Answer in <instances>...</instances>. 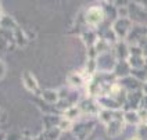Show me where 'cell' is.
<instances>
[{"label": "cell", "mask_w": 147, "mask_h": 140, "mask_svg": "<svg viewBox=\"0 0 147 140\" xmlns=\"http://www.w3.org/2000/svg\"><path fill=\"white\" fill-rule=\"evenodd\" d=\"M104 20H106L104 10L100 6H92L83 13V22L90 28H96L98 25H101Z\"/></svg>", "instance_id": "obj_1"}, {"label": "cell", "mask_w": 147, "mask_h": 140, "mask_svg": "<svg viewBox=\"0 0 147 140\" xmlns=\"http://www.w3.org/2000/svg\"><path fill=\"white\" fill-rule=\"evenodd\" d=\"M132 26H133V21L131 18H117L111 25V29L118 40H125L131 32Z\"/></svg>", "instance_id": "obj_2"}, {"label": "cell", "mask_w": 147, "mask_h": 140, "mask_svg": "<svg viewBox=\"0 0 147 140\" xmlns=\"http://www.w3.org/2000/svg\"><path fill=\"white\" fill-rule=\"evenodd\" d=\"M96 63H97V69L100 72L110 74V72L114 71L118 60H117V57L114 56L113 51H108V53H104V54H100L96 58Z\"/></svg>", "instance_id": "obj_3"}, {"label": "cell", "mask_w": 147, "mask_h": 140, "mask_svg": "<svg viewBox=\"0 0 147 140\" xmlns=\"http://www.w3.org/2000/svg\"><path fill=\"white\" fill-rule=\"evenodd\" d=\"M96 122L94 121H81V122H74L72 131L74 136L78 140H86V137L89 136L93 128H94Z\"/></svg>", "instance_id": "obj_4"}, {"label": "cell", "mask_w": 147, "mask_h": 140, "mask_svg": "<svg viewBox=\"0 0 147 140\" xmlns=\"http://www.w3.org/2000/svg\"><path fill=\"white\" fill-rule=\"evenodd\" d=\"M78 107H79L82 114H88V115H98V112L101 110L98 107L97 100L93 99V97H85L78 103Z\"/></svg>", "instance_id": "obj_5"}, {"label": "cell", "mask_w": 147, "mask_h": 140, "mask_svg": "<svg viewBox=\"0 0 147 140\" xmlns=\"http://www.w3.org/2000/svg\"><path fill=\"white\" fill-rule=\"evenodd\" d=\"M22 83H24L26 90H29L31 93L39 96L40 86H39V83H38V81H36V78L33 76L32 72H29V71H24V72H22Z\"/></svg>", "instance_id": "obj_6"}, {"label": "cell", "mask_w": 147, "mask_h": 140, "mask_svg": "<svg viewBox=\"0 0 147 140\" xmlns=\"http://www.w3.org/2000/svg\"><path fill=\"white\" fill-rule=\"evenodd\" d=\"M123 126H125V121H123V110H122V112L117 116L115 119H113L108 125H106L107 135H108V136H111V137L118 136L119 133L122 132Z\"/></svg>", "instance_id": "obj_7"}, {"label": "cell", "mask_w": 147, "mask_h": 140, "mask_svg": "<svg viewBox=\"0 0 147 140\" xmlns=\"http://www.w3.org/2000/svg\"><path fill=\"white\" fill-rule=\"evenodd\" d=\"M118 83H119L128 93L142 90V85H143V83L140 82V81H138L136 78H133L132 75L126 76V78H122V79H118Z\"/></svg>", "instance_id": "obj_8"}, {"label": "cell", "mask_w": 147, "mask_h": 140, "mask_svg": "<svg viewBox=\"0 0 147 140\" xmlns=\"http://www.w3.org/2000/svg\"><path fill=\"white\" fill-rule=\"evenodd\" d=\"M40 101L49 104V106H57L60 101V96H58V90H53V89H45L40 90L39 96H38Z\"/></svg>", "instance_id": "obj_9"}, {"label": "cell", "mask_w": 147, "mask_h": 140, "mask_svg": "<svg viewBox=\"0 0 147 140\" xmlns=\"http://www.w3.org/2000/svg\"><path fill=\"white\" fill-rule=\"evenodd\" d=\"M114 56L118 61H126L129 57V44L125 40H118L114 44Z\"/></svg>", "instance_id": "obj_10"}, {"label": "cell", "mask_w": 147, "mask_h": 140, "mask_svg": "<svg viewBox=\"0 0 147 140\" xmlns=\"http://www.w3.org/2000/svg\"><path fill=\"white\" fill-rule=\"evenodd\" d=\"M131 71H132V68L129 67L128 61H118L114 68V71H113V74H114V76L117 78V81H118V79H122V78L129 76Z\"/></svg>", "instance_id": "obj_11"}, {"label": "cell", "mask_w": 147, "mask_h": 140, "mask_svg": "<svg viewBox=\"0 0 147 140\" xmlns=\"http://www.w3.org/2000/svg\"><path fill=\"white\" fill-rule=\"evenodd\" d=\"M67 83L72 89H79L82 86H86V81H85L82 72H71L67 78Z\"/></svg>", "instance_id": "obj_12"}, {"label": "cell", "mask_w": 147, "mask_h": 140, "mask_svg": "<svg viewBox=\"0 0 147 140\" xmlns=\"http://www.w3.org/2000/svg\"><path fill=\"white\" fill-rule=\"evenodd\" d=\"M81 38L83 43L86 44V47L90 49V47H94V44L97 43V40L100 39V36L97 35L96 31H93V29H86V31H83L81 33Z\"/></svg>", "instance_id": "obj_13"}, {"label": "cell", "mask_w": 147, "mask_h": 140, "mask_svg": "<svg viewBox=\"0 0 147 140\" xmlns=\"http://www.w3.org/2000/svg\"><path fill=\"white\" fill-rule=\"evenodd\" d=\"M122 112V110H118V111H111V110H100L98 112V119L103 122L104 125H108L113 119H115L117 116Z\"/></svg>", "instance_id": "obj_14"}, {"label": "cell", "mask_w": 147, "mask_h": 140, "mask_svg": "<svg viewBox=\"0 0 147 140\" xmlns=\"http://www.w3.org/2000/svg\"><path fill=\"white\" fill-rule=\"evenodd\" d=\"M17 28H18V24L16 22V20L10 15H4L0 18V29H4V31H8V32H14Z\"/></svg>", "instance_id": "obj_15"}, {"label": "cell", "mask_w": 147, "mask_h": 140, "mask_svg": "<svg viewBox=\"0 0 147 140\" xmlns=\"http://www.w3.org/2000/svg\"><path fill=\"white\" fill-rule=\"evenodd\" d=\"M13 36H14V43H16V46H18V47H25L28 44V42H29L25 31L21 29L20 26L13 32Z\"/></svg>", "instance_id": "obj_16"}, {"label": "cell", "mask_w": 147, "mask_h": 140, "mask_svg": "<svg viewBox=\"0 0 147 140\" xmlns=\"http://www.w3.org/2000/svg\"><path fill=\"white\" fill-rule=\"evenodd\" d=\"M81 115H82V112H81V110H79V107H78V104H76V106L69 107V108H67L65 111H63V115L61 116L68 119V121H71V122H76V119Z\"/></svg>", "instance_id": "obj_17"}, {"label": "cell", "mask_w": 147, "mask_h": 140, "mask_svg": "<svg viewBox=\"0 0 147 140\" xmlns=\"http://www.w3.org/2000/svg\"><path fill=\"white\" fill-rule=\"evenodd\" d=\"M123 121L128 125H140L138 111H123Z\"/></svg>", "instance_id": "obj_18"}, {"label": "cell", "mask_w": 147, "mask_h": 140, "mask_svg": "<svg viewBox=\"0 0 147 140\" xmlns=\"http://www.w3.org/2000/svg\"><path fill=\"white\" fill-rule=\"evenodd\" d=\"M61 131L58 128H51V129H47L42 133V139L43 140H58L60 136H61Z\"/></svg>", "instance_id": "obj_19"}, {"label": "cell", "mask_w": 147, "mask_h": 140, "mask_svg": "<svg viewBox=\"0 0 147 140\" xmlns=\"http://www.w3.org/2000/svg\"><path fill=\"white\" fill-rule=\"evenodd\" d=\"M110 49H111V43H108L107 40L101 39V38H100L97 40V43L94 44V50L97 51L98 56H100V54H104V53H108Z\"/></svg>", "instance_id": "obj_20"}, {"label": "cell", "mask_w": 147, "mask_h": 140, "mask_svg": "<svg viewBox=\"0 0 147 140\" xmlns=\"http://www.w3.org/2000/svg\"><path fill=\"white\" fill-rule=\"evenodd\" d=\"M72 126H74V122H71V121H68V119L61 116V121H60V124H58V129H60L61 132L72 131Z\"/></svg>", "instance_id": "obj_21"}, {"label": "cell", "mask_w": 147, "mask_h": 140, "mask_svg": "<svg viewBox=\"0 0 147 140\" xmlns=\"http://www.w3.org/2000/svg\"><path fill=\"white\" fill-rule=\"evenodd\" d=\"M138 137L140 140H147V124L138 125Z\"/></svg>", "instance_id": "obj_22"}, {"label": "cell", "mask_w": 147, "mask_h": 140, "mask_svg": "<svg viewBox=\"0 0 147 140\" xmlns=\"http://www.w3.org/2000/svg\"><path fill=\"white\" fill-rule=\"evenodd\" d=\"M6 72H7V67H6V64H4L3 60H0V81L4 78Z\"/></svg>", "instance_id": "obj_23"}, {"label": "cell", "mask_w": 147, "mask_h": 140, "mask_svg": "<svg viewBox=\"0 0 147 140\" xmlns=\"http://www.w3.org/2000/svg\"><path fill=\"white\" fill-rule=\"evenodd\" d=\"M6 118H7L6 112H3V111L0 110V124H1V122H6Z\"/></svg>", "instance_id": "obj_24"}, {"label": "cell", "mask_w": 147, "mask_h": 140, "mask_svg": "<svg viewBox=\"0 0 147 140\" xmlns=\"http://www.w3.org/2000/svg\"><path fill=\"white\" fill-rule=\"evenodd\" d=\"M142 93H143L144 96H147V81L142 85Z\"/></svg>", "instance_id": "obj_25"}, {"label": "cell", "mask_w": 147, "mask_h": 140, "mask_svg": "<svg viewBox=\"0 0 147 140\" xmlns=\"http://www.w3.org/2000/svg\"><path fill=\"white\" fill-rule=\"evenodd\" d=\"M6 139H7L6 133H4V132H0V140H6Z\"/></svg>", "instance_id": "obj_26"}, {"label": "cell", "mask_w": 147, "mask_h": 140, "mask_svg": "<svg viewBox=\"0 0 147 140\" xmlns=\"http://www.w3.org/2000/svg\"><path fill=\"white\" fill-rule=\"evenodd\" d=\"M21 140H35V139H32L31 136H24V137H21Z\"/></svg>", "instance_id": "obj_27"}, {"label": "cell", "mask_w": 147, "mask_h": 140, "mask_svg": "<svg viewBox=\"0 0 147 140\" xmlns=\"http://www.w3.org/2000/svg\"><path fill=\"white\" fill-rule=\"evenodd\" d=\"M3 15H4V14H3V8H1V4H0V18Z\"/></svg>", "instance_id": "obj_28"}, {"label": "cell", "mask_w": 147, "mask_h": 140, "mask_svg": "<svg viewBox=\"0 0 147 140\" xmlns=\"http://www.w3.org/2000/svg\"><path fill=\"white\" fill-rule=\"evenodd\" d=\"M129 140H140L138 136H135V137H132V139H129Z\"/></svg>", "instance_id": "obj_29"}]
</instances>
